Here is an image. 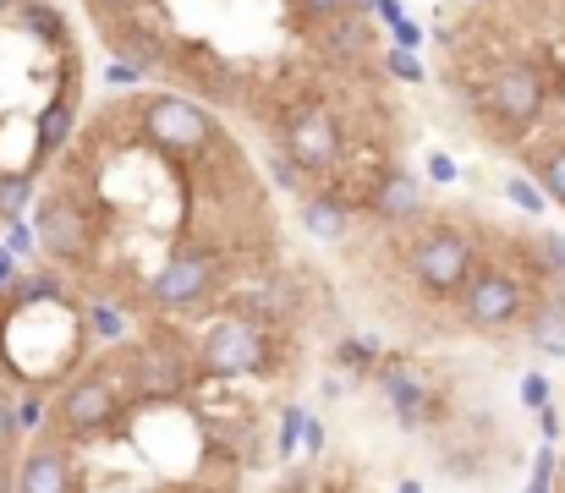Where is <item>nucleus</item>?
Wrapping results in <instances>:
<instances>
[{
  "mask_svg": "<svg viewBox=\"0 0 565 493\" xmlns=\"http://www.w3.org/2000/svg\"><path fill=\"white\" fill-rule=\"evenodd\" d=\"M192 356H198V373H203V378H247V373H264V367L275 362L269 329L242 319V313L214 319V324L203 329V340H198Z\"/></svg>",
  "mask_w": 565,
  "mask_h": 493,
  "instance_id": "f257e3e1",
  "label": "nucleus"
},
{
  "mask_svg": "<svg viewBox=\"0 0 565 493\" xmlns=\"http://www.w3.org/2000/svg\"><path fill=\"white\" fill-rule=\"evenodd\" d=\"M127 417V389L110 378V373H83V378H66L61 395H55V428L66 439H99V433H116Z\"/></svg>",
  "mask_w": 565,
  "mask_h": 493,
  "instance_id": "f03ea898",
  "label": "nucleus"
},
{
  "mask_svg": "<svg viewBox=\"0 0 565 493\" xmlns=\"http://www.w3.org/2000/svg\"><path fill=\"white\" fill-rule=\"evenodd\" d=\"M412 275L417 286H428L434 297H456L461 280L472 275V236L456 231V225H428L417 242H412Z\"/></svg>",
  "mask_w": 565,
  "mask_h": 493,
  "instance_id": "7ed1b4c3",
  "label": "nucleus"
},
{
  "mask_svg": "<svg viewBox=\"0 0 565 493\" xmlns=\"http://www.w3.org/2000/svg\"><path fill=\"white\" fill-rule=\"evenodd\" d=\"M192 378H198V356H192L188 345H177V340H143L132 356H127V395H138V400H171V395H182Z\"/></svg>",
  "mask_w": 565,
  "mask_h": 493,
  "instance_id": "20e7f679",
  "label": "nucleus"
},
{
  "mask_svg": "<svg viewBox=\"0 0 565 493\" xmlns=\"http://www.w3.org/2000/svg\"><path fill=\"white\" fill-rule=\"evenodd\" d=\"M461 302V319L478 329H505L527 313V286L511 275V269H472L456 291Z\"/></svg>",
  "mask_w": 565,
  "mask_h": 493,
  "instance_id": "39448f33",
  "label": "nucleus"
},
{
  "mask_svg": "<svg viewBox=\"0 0 565 493\" xmlns=\"http://www.w3.org/2000/svg\"><path fill=\"white\" fill-rule=\"evenodd\" d=\"M214 286H220L214 253L182 247V253H171V258L160 264V275L149 280V297H154V308H166V313H192L198 302L214 297Z\"/></svg>",
  "mask_w": 565,
  "mask_h": 493,
  "instance_id": "423d86ee",
  "label": "nucleus"
},
{
  "mask_svg": "<svg viewBox=\"0 0 565 493\" xmlns=\"http://www.w3.org/2000/svg\"><path fill=\"white\" fill-rule=\"evenodd\" d=\"M143 132L166 154H198L214 138V116L203 105L182 99V94H160V99L143 105Z\"/></svg>",
  "mask_w": 565,
  "mask_h": 493,
  "instance_id": "0eeeda50",
  "label": "nucleus"
},
{
  "mask_svg": "<svg viewBox=\"0 0 565 493\" xmlns=\"http://www.w3.org/2000/svg\"><path fill=\"white\" fill-rule=\"evenodd\" d=\"M489 110L505 121V127H533L539 116H544V77L533 72V66H505V72H494V83H489Z\"/></svg>",
  "mask_w": 565,
  "mask_h": 493,
  "instance_id": "6e6552de",
  "label": "nucleus"
},
{
  "mask_svg": "<svg viewBox=\"0 0 565 493\" xmlns=\"http://www.w3.org/2000/svg\"><path fill=\"white\" fill-rule=\"evenodd\" d=\"M286 160L297 170H330L341 160V132L324 110H302L286 121Z\"/></svg>",
  "mask_w": 565,
  "mask_h": 493,
  "instance_id": "1a4fd4ad",
  "label": "nucleus"
},
{
  "mask_svg": "<svg viewBox=\"0 0 565 493\" xmlns=\"http://www.w3.org/2000/svg\"><path fill=\"white\" fill-rule=\"evenodd\" d=\"M33 236H39V247L50 258H66V264L88 253V219H83V208L72 197H44L39 219H33Z\"/></svg>",
  "mask_w": 565,
  "mask_h": 493,
  "instance_id": "9d476101",
  "label": "nucleus"
},
{
  "mask_svg": "<svg viewBox=\"0 0 565 493\" xmlns=\"http://www.w3.org/2000/svg\"><path fill=\"white\" fill-rule=\"evenodd\" d=\"M17 493H77L72 450L55 444V439H39V444L17 461Z\"/></svg>",
  "mask_w": 565,
  "mask_h": 493,
  "instance_id": "9b49d317",
  "label": "nucleus"
},
{
  "mask_svg": "<svg viewBox=\"0 0 565 493\" xmlns=\"http://www.w3.org/2000/svg\"><path fill=\"white\" fill-rule=\"evenodd\" d=\"M369 208H374V219H384V225L417 219V214H423V181H417L412 170H384L374 197H369Z\"/></svg>",
  "mask_w": 565,
  "mask_h": 493,
  "instance_id": "f8f14e48",
  "label": "nucleus"
},
{
  "mask_svg": "<svg viewBox=\"0 0 565 493\" xmlns=\"http://www.w3.org/2000/svg\"><path fill=\"white\" fill-rule=\"evenodd\" d=\"M66 132H72V77H66V88L39 110V138H33V170L50 160L61 143H66Z\"/></svg>",
  "mask_w": 565,
  "mask_h": 493,
  "instance_id": "ddd939ff",
  "label": "nucleus"
},
{
  "mask_svg": "<svg viewBox=\"0 0 565 493\" xmlns=\"http://www.w3.org/2000/svg\"><path fill=\"white\" fill-rule=\"evenodd\" d=\"M302 225H308V236H319V242H341V236L352 231V208H347L335 192H313V197L302 203Z\"/></svg>",
  "mask_w": 565,
  "mask_h": 493,
  "instance_id": "4468645a",
  "label": "nucleus"
},
{
  "mask_svg": "<svg viewBox=\"0 0 565 493\" xmlns=\"http://www.w3.org/2000/svg\"><path fill=\"white\" fill-rule=\"evenodd\" d=\"M384 395H390V406H395V417L406 422V428H417L423 422V411H428V384L423 378H412L406 367H384Z\"/></svg>",
  "mask_w": 565,
  "mask_h": 493,
  "instance_id": "2eb2a0df",
  "label": "nucleus"
},
{
  "mask_svg": "<svg viewBox=\"0 0 565 493\" xmlns=\"http://www.w3.org/2000/svg\"><path fill=\"white\" fill-rule=\"evenodd\" d=\"M527 329H533V345L544 356H561L565 351V302L561 297H544L539 308H527Z\"/></svg>",
  "mask_w": 565,
  "mask_h": 493,
  "instance_id": "dca6fc26",
  "label": "nucleus"
},
{
  "mask_svg": "<svg viewBox=\"0 0 565 493\" xmlns=\"http://www.w3.org/2000/svg\"><path fill=\"white\" fill-rule=\"evenodd\" d=\"M324 50H330V55H341V61H363V55H369V28H363L358 17H347V11H341V17L324 28Z\"/></svg>",
  "mask_w": 565,
  "mask_h": 493,
  "instance_id": "f3484780",
  "label": "nucleus"
},
{
  "mask_svg": "<svg viewBox=\"0 0 565 493\" xmlns=\"http://www.w3.org/2000/svg\"><path fill=\"white\" fill-rule=\"evenodd\" d=\"M22 22H28V33H39L44 44H66V17H61L50 0H22Z\"/></svg>",
  "mask_w": 565,
  "mask_h": 493,
  "instance_id": "a211bd4d",
  "label": "nucleus"
},
{
  "mask_svg": "<svg viewBox=\"0 0 565 493\" xmlns=\"http://www.w3.org/2000/svg\"><path fill=\"white\" fill-rule=\"evenodd\" d=\"M33 203V170H6L0 175V219H22V208Z\"/></svg>",
  "mask_w": 565,
  "mask_h": 493,
  "instance_id": "6ab92c4d",
  "label": "nucleus"
},
{
  "mask_svg": "<svg viewBox=\"0 0 565 493\" xmlns=\"http://www.w3.org/2000/svg\"><path fill=\"white\" fill-rule=\"evenodd\" d=\"M539 192L555 197V203H565V149L539 154Z\"/></svg>",
  "mask_w": 565,
  "mask_h": 493,
  "instance_id": "aec40b11",
  "label": "nucleus"
},
{
  "mask_svg": "<svg viewBox=\"0 0 565 493\" xmlns=\"http://www.w3.org/2000/svg\"><path fill=\"white\" fill-rule=\"evenodd\" d=\"M302 428H308V411H302V406H286V411H280V439H275V456H280V461H291V456H297Z\"/></svg>",
  "mask_w": 565,
  "mask_h": 493,
  "instance_id": "412c9836",
  "label": "nucleus"
},
{
  "mask_svg": "<svg viewBox=\"0 0 565 493\" xmlns=\"http://www.w3.org/2000/svg\"><path fill=\"white\" fill-rule=\"evenodd\" d=\"M505 197H511L516 208H527V214H544V192H539V181H527V175H511V181H505Z\"/></svg>",
  "mask_w": 565,
  "mask_h": 493,
  "instance_id": "4be33fe9",
  "label": "nucleus"
},
{
  "mask_svg": "<svg viewBox=\"0 0 565 493\" xmlns=\"http://www.w3.org/2000/svg\"><path fill=\"white\" fill-rule=\"evenodd\" d=\"M17 439H22V428H17V406H11V395L0 389V461H11Z\"/></svg>",
  "mask_w": 565,
  "mask_h": 493,
  "instance_id": "5701e85b",
  "label": "nucleus"
},
{
  "mask_svg": "<svg viewBox=\"0 0 565 493\" xmlns=\"http://www.w3.org/2000/svg\"><path fill=\"white\" fill-rule=\"evenodd\" d=\"M88 324H94V334H99V340H121V329H127V319H121L116 308H105V302H99V308L88 313Z\"/></svg>",
  "mask_w": 565,
  "mask_h": 493,
  "instance_id": "b1692460",
  "label": "nucleus"
},
{
  "mask_svg": "<svg viewBox=\"0 0 565 493\" xmlns=\"http://www.w3.org/2000/svg\"><path fill=\"white\" fill-rule=\"evenodd\" d=\"M550 483H555V444L539 450V461H533V489L527 493H550Z\"/></svg>",
  "mask_w": 565,
  "mask_h": 493,
  "instance_id": "393cba45",
  "label": "nucleus"
},
{
  "mask_svg": "<svg viewBox=\"0 0 565 493\" xmlns=\"http://www.w3.org/2000/svg\"><path fill=\"white\" fill-rule=\"evenodd\" d=\"M384 66H390L401 83H417V77H423V66H417V55H412V50H390V55H384Z\"/></svg>",
  "mask_w": 565,
  "mask_h": 493,
  "instance_id": "a878e982",
  "label": "nucleus"
},
{
  "mask_svg": "<svg viewBox=\"0 0 565 493\" xmlns=\"http://www.w3.org/2000/svg\"><path fill=\"white\" fill-rule=\"evenodd\" d=\"M522 406H533V411L550 406V378H544V373H527V378H522Z\"/></svg>",
  "mask_w": 565,
  "mask_h": 493,
  "instance_id": "bb28decb",
  "label": "nucleus"
},
{
  "mask_svg": "<svg viewBox=\"0 0 565 493\" xmlns=\"http://www.w3.org/2000/svg\"><path fill=\"white\" fill-rule=\"evenodd\" d=\"M335 362H347V367H369V362H374V345H363V340H341V345H335Z\"/></svg>",
  "mask_w": 565,
  "mask_h": 493,
  "instance_id": "cd10ccee",
  "label": "nucleus"
},
{
  "mask_svg": "<svg viewBox=\"0 0 565 493\" xmlns=\"http://www.w3.org/2000/svg\"><path fill=\"white\" fill-rule=\"evenodd\" d=\"M17 428H22V433H33V428H44V400H39V395H28V400L17 406Z\"/></svg>",
  "mask_w": 565,
  "mask_h": 493,
  "instance_id": "c85d7f7f",
  "label": "nucleus"
},
{
  "mask_svg": "<svg viewBox=\"0 0 565 493\" xmlns=\"http://www.w3.org/2000/svg\"><path fill=\"white\" fill-rule=\"evenodd\" d=\"M297 6H302L308 17H319V22H335V17H341L352 0H297Z\"/></svg>",
  "mask_w": 565,
  "mask_h": 493,
  "instance_id": "c756f323",
  "label": "nucleus"
},
{
  "mask_svg": "<svg viewBox=\"0 0 565 493\" xmlns=\"http://www.w3.org/2000/svg\"><path fill=\"white\" fill-rule=\"evenodd\" d=\"M33 242H39V236H33L22 219H11V242H6V253H11V258H22V253H33Z\"/></svg>",
  "mask_w": 565,
  "mask_h": 493,
  "instance_id": "7c9ffc66",
  "label": "nucleus"
},
{
  "mask_svg": "<svg viewBox=\"0 0 565 493\" xmlns=\"http://www.w3.org/2000/svg\"><path fill=\"white\" fill-rule=\"evenodd\" d=\"M544 258H550V269H555V275H565V242L561 236H544Z\"/></svg>",
  "mask_w": 565,
  "mask_h": 493,
  "instance_id": "2f4dec72",
  "label": "nucleus"
},
{
  "mask_svg": "<svg viewBox=\"0 0 565 493\" xmlns=\"http://www.w3.org/2000/svg\"><path fill=\"white\" fill-rule=\"evenodd\" d=\"M302 444H308V456H319V450H324V428H319V417H308V428H302Z\"/></svg>",
  "mask_w": 565,
  "mask_h": 493,
  "instance_id": "473e14b6",
  "label": "nucleus"
},
{
  "mask_svg": "<svg viewBox=\"0 0 565 493\" xmlns=\"http://www.w3.org/2000/svg\"><path fill=\"white\" fill-rule=\"evenodd\" d=\"M428 175H434V181H456V164H450V154H434V160H428Z\"/></svg>",
  "mask_w": 565,
  "mask_h": 493,
  "instance_id": "72a5a7b5",
  "label": "nucleus"
},
{
  "mask_svg": "<svg viewBox=\"0 0 565 493\" xmlns=\"http://www.w3.org/2000/svg\"><path fill=\"white\" fill-rule=\"evenodd\" d=\"M138 77H143V72H138V66H127V61H116V66H110V83H138Z\"/></svg>",
  "mask_w": 565,
  "mask_h": 493,
  "instance_id": "f704fd0d",
  "label": "nucleus"
},
{
  "mask_svg": "<svg viewBox=\"0 0 565 493\" xmlns=\"http://www.w3.org/2000/svg\"><path fill=\"white\" fill-rule=\"evenodd\" d=\"M539 422H544V439H555V433H561V411H555V406H544V411H539Z\"/></svg>",
  "mask_w": 565,
  "mask_h": 493,
  "instance_id": "c9c22d12",
  "label": "nucleus"
},
{
  "mask_svg": "<svg viewBox=\"0 0 565 493\" xmlns=\"http://www.w3.org/2000/svg\"><path fill=\"white\" fill-rule=\"evenodd\" d=\"M0 286H17V258L0 247Z\"/></svg>",
  "mask_w": 565,
  "mask_h": 493,
  "instance_id": "e433bc0d",
  "label": "nucleus"
},
{
  "mask_svg": "<svg viewBox=\"0 0 565 493\" xmlns=\"http://www.w3.org/2000/svg\"><path fill=\"white\" fill-rule=\"evenodd\" d=\"M0 493H17V467L11 461H0Z\"/></svg>",
  "mask_w": 565,
  "mask_h": 493,
  "instance_id": "4c0bfd02",
  "label": "nucleus"
},
{
  "mask_svg": "<svg viewBox=\"0 0 565 493\" xmlns=\"http://www.w3.org/2000/svg\"><path fill=\"white\" fill-rule=\"evenodd\" d=\"M395 493H423V483H412V478H406V483H401Z\"/></svg>",
  "mask_w": 565,
  "mask_h": 493,
  "instance_id": "58836bf2",
  "label": "nucleus"
},
{
  "mask_svg": "<svg viewBox=\"0 0 565 493\" xmlns=\"http://www.w3.org/2000/svg\"><path fill=\"white\" fill-rule=\"evenodd\" d=\"M11 6H17V0H0V17H6V11H11Z\"/></svg>",
  "mask_w": 565,
  "mask_h": 493,
  "instance_id": "ea45409f",
  "label": "nucleus"
},
{
  "mask_svg": "<svg viewBox=\"0 0 565 493\" xmlns=\"http://www.w3.org/2000/svg\"><path fill=\"white\" fill-rule=\"evenodd\" d=\"M116 6H121V0H116Z\"/></svg>",
  "mask_w": 565,
  "mask_h": 493,
  "instance_id": "a19ab883",
  "label": "nucleus"
}]
</instances>
